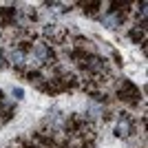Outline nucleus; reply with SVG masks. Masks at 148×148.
Listing matches in <instances>:
<instances>
[{
	"mask_svg": "<svg viewBox=\"0 0 148 148\" xmlns=\"http://www.w3.org/2000/svg\"><path fill=\"white\" fill-rule=\"evenodd\" d=\"M82 7H84V13L93 16V13L97 11V7H102V2H82Z\"/></svg>",
	"mask_w": 148,
	"mask_h": 148,
	"instance_id": "nucleus-7",
	"label": "nucleus"
},
{
	"mask_svg": "<svg viewBox=\"0 0 148 148\" xmlns=\"http://www.w3.org/2000/svg\"><path fill=\"white\" fill-rule=\"evenodd\" d=\"M13 97H16V99H22V95H25V91H22V88H20V86H13Z\"/></svg>",
	"mask_w": 148,
	"mask_h": 148,
	"instance_id": "nucleus-9",
	"label": "nucleus"
},
{
	"mask_svg": "<svg viewBox=\"0 0 148 148\" xmlns=\"http://www.w3.org/2000/svg\"><path fill=\"white\" fill-rule=\"evenodd\" d=\"M0 33H2V27H0Z\"/></svg>",
	"mask_w": 148,
	"mask_h": 148,
	"instance_id": "nucleus-12",
	"label": "nucleus"
},
{
	"mask_svg": "<svg viewBox=\"0 0 148 148\" xmlns=\"http://www.w3.org/2000/svg\"><path fill=\"white\" fill-rule=\"evenodd\" d=\"M144 31H146V29H139V27H135V29H130V31H128V38H130L135 44H139V42L146 44V33H144Z\"/></svg>",
	"mask_w": 148,
	"mask_h": 148,
	"instance_id": "nucleus-6",
	"label": "nucleus"
},
{
	"mask_svg": "<svg viewBox=\"0 0 148 148\" xmlns=\"http://www.w3.org/2000/svg\"><path fill=\"white\" fill-rule=\"evenodd\" d=\"M133 133H135V119L130 117V113H119L117 122H115V137L128 139Z\"/></svg>",
	"mask_w": 148,
	"mask_h": 148,
	"instance_id": "nucleus-1",
	"label": "nucleus"
},
{
	"mask_svg": "<svg viewBox=\"0 0 148 148\" xmlns=\"http://www.w3.org/2000/svg\"><path fill=\"white\" fill-rule=\"evenodd\" d=\"M5 62H7V58H5V53H0V69L5 66Z\"/></svg>",
	"mask_w": 148,
	"mask_h": 148,
	"instance_id": "nucleus-10",
	"label": "nucleus"
},
{
	"mask_svg": "<svg viewBox=\"0 0 148 148\" xmlns=\"http://www.w3.org/2000/svg\"><path fill=\"white\" fill-rule=\"evenodd\" d=\"M117 95L122 102H128V104H139V88L133 84L130 80H122L119 82V86H117Z\"/></svg>",
	"mask_w": 148,
	"mask_h": 148,
	"instance_id": "nucleus-2",
	"label": "nucleus"
},
{
	"mask_svg": "<svg viewBox=\"0 0 148 148\" xmlns=\"http://www.w3.org/2000/svg\"><path fill=\"white\" fill-rule=\"evenodd\" d=\"M137 16L142 18V27H146V2H139V5H137Z\"/></svg>",
	"mask_w": 148,
	"mask_h": 148,
	"instance_id": "nucleus-8",
	"label": "nucleus"
},
{
	"mask_svg": "<svg viewBox=\"0 0 148 148\" xmlns=\"http://www.w3.org/2000/svg\"><path fill=\"white\" fill-rule=\"evenodd\" d=\"M2 102H5V91L0 88V104H2Z\"/></svg>",
	"mask_w": 148,
	"mask_h": 148,
	"instance_id": "nucleus-11",
	"label": "nucleus"
},
{
	"mask_svg": "<svg viewBox=\"0 0 148 148\" xmlns=\"http://www.w3.org/2000/svg\"><path fill=\"white\" fill-rule=\"evenodd\" d=\"M124 20H126V11H124V9H108V11L104 13L102 22H104V27H108V29H117V27H122Z\"/></svg>",
	"mask_w": 148,
	"mask_h": 148,
	"instance_id": "nucleus-4",
	"label": "nucleus"
},
{
	"mask_svg": "<svg viewBox=\"0 0 148 148\" xmlns=\"http://www.w3.org/2000/svg\"><path fill=\"white\" fill-rule=\"evenodd\" d=\"M44 40H51V44H62L66 40V27L62 25H47L42 29Z\"/></svg>",
	"mask_w": 148,
	"mask_h": 148,
	"instance_id": "nucleus-3",
	"label": "nucleus"
},
{
	"mask_svg": "<svg viewBox=\"0 0 148 148\" xmlns=\"http://www.w3.org/2000/svg\"><path fill=\"white\" fill-rule=\"evenodd\" d=\"M20 11L16 7H0V27H11L16 25Z\"/></svg>",
	"mask_w": 148,
	"mask_h": 148,
	"instance_id": "nucleus-5",
	"label": "nucleus"
}]
</instances>
